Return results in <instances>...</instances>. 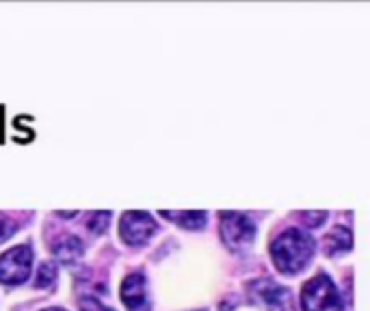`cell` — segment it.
Here are the masks:
<instances>
[{
	"mask_svg": "<svg viewBox=\"0 0 370 311\" xmlns=\"http://www.w3.org/2000/svg\"><path fill=\"white\" fill-rule=\"evenodd\" d=\"M314 255V240L301 229H286L273 240L271 258L279 272L292 275L308 266Z\"/></svg>",
	"mask_w": 370,
	"mask_h": 311,
	"instance_id": "obj_1",
	"label": "cell"
},
{
	"mask_svg": "<svg viewBox=\"0 0 370 311\" xmlns=\"http://www.w3.org/2000/svg\"><path fill=\"white\" fill-rule=\"evenodd\" d=\"M304 311H342V298L327 275L312 277L301 290Z\"/></svg>",
	"mask_w": 370,
	"mask_h": 311,
	"instance_id": "obj_2",
	"label": "cell"
},
{
	"mask_svg": "<svg viewBox=\"0 0 370 311\" xmlns=\"http://www.w3.org/2000/svg\"><path fill=\"white\" fill-rule=\"evenodd\" d=\"M33 266V249L29 245H20L0 255V281L16 285L26 281Z\"/></svg>",
	"mask_w": 370,
	"mask_h": 311,
	"instance_id": "obj_3",
	"label": "cell"
},
{
	"mask_svg": "<svg viewBox=\"0 0 370 311\" xmlns=\"http://www.w3.org/2000/svg\"><path fill=\"white\" fill-rule=\"evenodd\" d=\"M221 236L228 247H245L256 236V225L243 212H224L221 214Z\"/></svg>",
	"mask_w": 370,
	"mask_h": 311,
	"instance_id": "obj_4",
	"label": "cell"
},
{
	"mask_svg": "<svg viewBox=\"0 0 370 311\" xmlns=\"http://www.w3.org/2000/svg\"><path fill=\"white\" fill-rule=\"evenodd\" d=\"M156 231V223L147 212H126L119 223V236L124 243L136 247L147 243Z\"/></svg>",
	"mask_w": 370,
	"mask_h": 311,
	"instance_id": "obj_5",
	"label": "cell"
},
{
	"mask_svg": "<svg viewBox=\"0 0 370 311\" xmlns=\"http://www.w3.org/2000/svg\"><path fill=\"white\" fill-rule=\"evenodd\" d=\"M254 296L269 309V311H294L290 290L279 287L271 281H258L254 283Z\"/></svg>",
	"mask_w": 370,
	"mask_h": 311,
	"instance_id": "obj_6",
	"label": "cell"
},
{
	"mask_svg": "<svg viewBox=\"0 0 370 311\" xmlns=\"http://www.w3.org/2000/svg\"><path fill=\"white\" fill-rule=\"evenodd\" d=\"M121 300L130 311H147V292L143 275H130L121 283Z\"/></svg>",
	"mask_w": 370,
	"mask_h": 311,
	"instance_id": "obj_7",
	"label": "cell"
},
{
	"mask_svg": "<svg viewBox=\"0 0 370 311\" xmlns=\"http://www.w3.org/2000/svg\"><path fill=\"white\" fill-rule=\"evenodd\" d=\"M353 249V233L344 225H336L323 240V251L327 255H340Z\"/></svg>",
	"mask_w": 370,
	"mask_h": 311,
	"instance_id": "obj_8",
	"label": "cell"
},
{
	"mask_svg": "<svg viewBox=\"0 0 370 311\" xmlns=\"http://www.w3.org/2000/svg\"><path fill=\"white\" fill-rule=\"evenodd\" d=\"M52 253L56 260H61L63 264H74V262H79L85 253V247L81 243V238L76 236H65L61 238L59 243H54L52 247Z\"/></svg>",
	"mask_w": 370,
	"mask_h": 311,
	"instance_id": "obj_9",
	"label": "cell"
},
{
	"mask_svg": "<svg viewBox=\"0 0 370 311\" xmlns=\"http://www.w3.org/2000/svg\"><path fill=\"white\" fill-rule=\"evenodd\" d=\"M165 218L178 220L184 229H201L206 225V212H195V210H182V212H161Z\"/></svg>",
	"mask_w": 370,
	"mask_h": 311,
	"instance_id": "obj_10",
	"label": "cell"
},
{
	"mask_svg": "<svg viewBox=\"0 0 370 311\" xmlns=\"http://www.w3.org/2000/svg\"><path fill=\"white\" fill-rule=\"evenodd\" d=\"M54 275H56V266H54V264H50V262L41 264V268H39V272H37V279H35V285H37V287L50 285V283L54 281Z\"/></svg>",
	"mask_w": 370,
	"mask_h": 311,
	"instance_id": "obj_11",
	"label": "cell"
},
{
	"mask_svg": "<svg viewBox=\"0 0 370 311\" xmlns=\"http://www.w3.org/2000/svg\"><path fill=\"white\" fill-rule=\"evenodd\" d=\"M109 220H111V212H94V214H89L87 225H89V229L94 233H100V231L106 229V223Z\"/></svg>",
	"mask_w": 370,
	"mask_h": 311,
	"instance_id": "obj_12",
	"label": "cell"
},
{
	"mask_svg": "<svg viewBox=\"0 0 370 311\" xmlns=\"http://www.w3.org/2000/svg\"><path fill=\"white\" fill-rule=\"evenodd\" d=\"M308 227H319V225H323L325 223V218H327V212H319V210H314V212H299L297 214Z\"/></svg>",
	"mask_w": 370,
	"mask_h": 311,
	"instance_id": "obj_13",
	"label": "cell"
},
{
	"mask_svg": "<svg viewBox=\"0 0 370 311\" xmlns=\"http://www.w3.org/2000/svg\"><path fill=\"white\" fill-rule=\"evenodd\" d=\"M81 309L83 311H115V309H111V307H104L98 298H94V296H87V298H83L81 300Z\"/></svg>",
	"mask_w": 370,
	"mask_h": 311,
	"instance_id": "obj_14",
	"label": "cell"
},
{
	"mask_svg": "<svg viewBox=\"0 0 370 311\" xmlns=\"http://www.w3.org/2000/svg\"><path fill=\"white\" fill-rule=\"evenodd\" d=\"M14 233H16V223L9 220V218H5V216H0V243L11 238Z\"/></svg>",
	"mask_w": 370,
	"mask_h": 311,
	"instance_id": "obj_15",
	"label": "cell"
},
{
	"mask_svg": "<svg viewBox=\"0 0 370 311\" xmlns=\"http://www.w3.org/2000/svg\"><path fill=\"white\" fill-rule=\"evenodd\" d=\"M46 311H63V309H46Z\"/></svg>",
	"mask_w": 370,
	"mask_h": 311,
	"instance_id": "obj_16",
	"label": "cell"
}]
</instances>
